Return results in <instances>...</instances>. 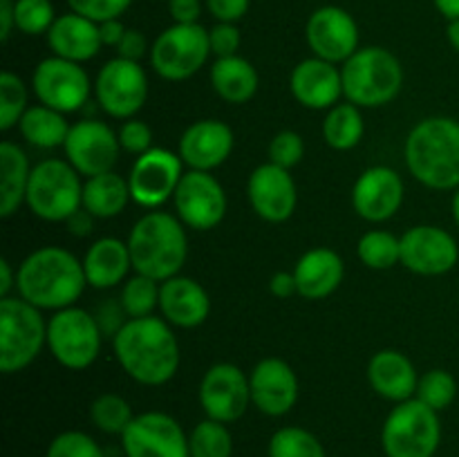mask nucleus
<instances>
[{
    "label": "nucleus",
    "instance_id": "f257e3e1",
    "mask_svg": "<svg viewBox=\"0 0 459 457\" xmlns=\"http://www.w3.org/2000/svg\"><path fill=\"white\" fill-rule=\"evenodd\" d=\"M112 349L121 370L148 388L169 384L179 370V341L161 316L128 318L112 339Z\"/></svg>",
    "mask_w": 459,
    "mask_h": 457
},
{
    "label": "nucleus",
    "instance_id": "f03ea898",
    "mask_svg": "<svg viewBox=\"0 0 459 457\" xmlns=\"http://www.w3.org/2000/svg\"><path fill=\"white\" fill-rule=\"evenodd\" d=\"M88 287L83 260L63 246H40L16 269V291L39 309L72 307Z\"/></svg>",
    "mask_w": 459,
    "mask_h": 457
},
{
    "label": "nucleus",
    "instance_id": "7ed1b4c3",
    "mask_svg": "<svg viewBox=\"0 0 459 457\" xmlns=\"http://www.w3.org/2000/svg\"><path fill=\"white\" fill-rule=\"evenodd\" d=\"M403 160L412 177L433 191L459 188V121L426 116L408 133Z\"/></svg>",
    "mask_w": 459,
    "mask_h": 457
},
{
    "label": "nucleus",
    "instance_id": "20e7f679",
    "mask_svg": "<svg viewBox=\"0 0 459 457\" xmlns=\"http://www.w3.org/2000/svg\"><path fill=\"white\" fill-rule=\"evenodd\" d=\"M133 272L164 282L182 272L188 255V237L178 215L148 211L133 224L128 236Z\"/></svg>",
    "mask_w": 459,
    "mask_h": 457
},
{
    "label": "nucleus",
    "instance_id": "39448f33",
    "mask_svg": "<svg viewBox=\"0 0 459 457\" xmlns=\"http://www.w3.org/2000/svg\"><path fill=\"white\" fill-rule=\"evenodd\" d=\"M345 101L359 108H381L397 99L403 88V67L390 49L359 47L341 65Z\"/></svg>",
    "mask_w": 459,
    "mask_h": 457
},
{
    "label": "nucleus",
    "instance_id": "423d86ee",
    "mask_svg": "<svg viewBox=\"0 0 459 457\" xmlns=\"http://www.w3.org/2000/svg\"><path fill=\"white\" fill-rule=\"evenodd\" d=\"M40 312L21 296L0 298V370L4 375L30 367L48 345V321Z\"/></svg>",
    "mask_w": 459,
    "mask_h": 457
},
{
    "label": "nucleus",
    "instance_id": "0eeeda50",
    "mask_svg": "<svg viewBox=\"0 0 459 457\" xmlns=\"http://www.w3.org/2000/svg\"><path fill=\"white\" fill-rule=\"evenodd\" d=\"M25 206L45 222H67L83 209V182L67 160H43L31 168Z\"/></svg>",
    "mask_w": 459,
    "mask_h": 457
},
{
    "label": "nucleus",
    "instance_id": "6e6552de",
    "mask_svg": "<svg viewBox=\"0 0 459 457\" xmlns=\"http://www.w3.org/2000/svg\"><path fill=\"white\" fill-rule=\"evenodd\" d=\"M442 444L439 412L412 397L394 403L381 428L385 457H435Z\"/></svg>",
    "mask_w": 459,
    "mask_h": 457
},
{
    "label": "nucleus",
    "instance_id": "1a4fd4ad",
    "mask_svg": "<svg viewBox=\"0 0 459 457\" xmlns=\"http://www.w3.org/2000/svg\"><path fill=\"white\" fill-rule=\"evenodd\" d=\"M103 332L94 314L83 307L58 309L48 321V348L67 370H85L101 354Z\"/></svg>",
    "mask_w": 459,
    "mask_h": 457
},
{
    "label": "nucleus",
    "instance_id": "9d476101",
    "mask_svg": "<svg viewBox=\"0 0 459 457\" xmlns=\"http://www.w3.org/2000/svg\"><path fill=\"white\" fill-rule=\"evenodd\" d=\"M211 56L209 30L197 25L166 27L151 45V67L164 81H186L206 65Z\"/></svg>",
    "mask_w": 459,
    "mask_h": 457
},
{
    "label": "nucleus",
    "instance_id": "9b49d317",
    "mask_svg": "<svg viewBox=\"0 0 459 457\" xmlns=\"http://www.w3.org/2000/svg\"><path fill=\"white\" fill-rule=\"evenodd\" d=\"M94 99L112 119H133L148 99V74L142 63L121 56L103 63L94 79Z\"/></svg>",
    "mask_w": 459,
    "mask_h": 457
},
{
    "label": "nucleus",
    "instance_id": "f8f14e48",
    "mask_svg": "<svg viewBox=\"0 0 459 457\" xmlns=\"http://www.w3.org/2000/svg\"><path fill=\"white\" fill-rule=\"evenodd\" d=\"M31 92L39 103L67 115L85 108L90 94L94 92V83H90L88 72L81 63L52 54L31 72Z\"/></svg>",
    "mask_w": 459,
    "mask_h": 457
},
{
    "label": "nucleus",
    "instance_id": "ddd939ff",
    "mask_svg": "<svg viewBox=\"0 0 459 457\" xmlns=\"http://www.w3.org/2000/svg\"><path fill=\"white\" fill-rule=\"evenodd\" d=\"M184 177V161L179 152L169 148H151L134 160L128 173L130 195L134 204L157 211L170 200Z\"/></svg>",
    "mask_w": 459,
    "mask_h": 457
},
{
    "label": "nucleus",
    "instance_id": "4468645a",
    "mask_svg": "<svg viewBox=\"0 0 459 457\" xmlns=\"http://www.w3.org/2000/svg\"><path fill=\"white\" fill-rule=\"evenodd\" d=\"M63 152L79 175L94 177V175L110 173L121 155L119 134L106 121L81 119L72 124L63 143Z\"/></svg>",
    "mask_w": 459,
    "mask_h": 457
},
{
    "label": "nucleus",
    "instance_id": "2eb2a0df",
    "mask_svg": "<svg viewBox=\"0 0 459 457\" xmlns=\"http://www.w3.org/2000/svg\"><path fill=\"white\" fill-rule=\"evenodd\" d=\"M126 457H191L188 435L175 417L160 410L134 415L121 435Z\"/></svg>",
    "mask_w": 459,
    "mask_h": 457
},
{
    "label": "nucleus",
    "instance_id": "dca6fc26",
    "mask_svg": "<svg viewBox=\"0 0 459 457\" xmlns=\"http://www.w3.org/2000/svg\"><path fill=\"white\" fill-rule=\"evenodd\" d=\"M175 211L184 227L195 231L215 228L227 215V193L213 173L186 170L173 195Z\"/></svg>",
    "mask_w": 459,
    "mask_h": 457
},
{
    "label": "nucleus",
    "instance_id": "f3484780",
    "mask_svg": "<svg viewBox=\"0 0 459 457\" xmlns=\"http://www.w3.org/2000/svg\"><path fill=\"white\" fill-rule=\"evenodd\" d=\"M197 394L209 419L233 424L251 406L249 375L233 363H215L202 376Z\"/></svg>",
    "mask_w": 459,
    "mask_h": 457
},
{
    "label": "nucleus",
    "instance_id": "a211bd4d",
    "mask_svg": "<svg viewBox=\"0 0 459 457\" xmlns=\"http://www.w3.org/2000/svg\"><path fill=\"white\" fill-rule=\"evenodd\" d=\"M402 264L420 276H444L459 260L457 240L442 227L417 224L402 237Z\"/></svg>",
    "mask_w": 459,
    "mask_h": 457
},
{
    "label": "nucleus",
    "instance_id": "6ab92c4d",
    "mask_svg": "<svg viewBox=\"0 0 459 457\" xmlns=\"http://www.w3.org/2000/svg\"><path fill=\"white\" fill-rule=\"evenodd\" d=\"M305 39L314 56L343 65L359 49V25L350 12L336 4H323L309 16Z\"/></svg>",
    "mask_w": 459,
    "mask_h": 457
},
{
    "label": "nucleus",
    "instance_id": "aec40b11",
    "mask_svg": "<svg viewBox=\"0 0 459 457\" xmlns=\"http://www.w3.org/2000/svg\"><path fill=\"white\" fill-rule=\"evenodd\" d=\"M247 197L258 218H263L264 222L281 224L294 215L299 204V188L290 170L267 161L249 175Z\"/></svg>",
    "mask_w": 459,
    "mask_h": 457
},
{
    "label": "nucleus",
    "instance_id": "412c9836",
    "mask_svg": "<svg viewBox=\"0 0 459 457\" xmlns=\"http://www.w3.org/2000/svg\"><path fill=\"white\" fill-rule=\"evenodd\" d=\"M403 186L402 175L390 166H370L359 175L352 186V206L366 222H385L402 209Z\"/></svg>",
    "mask_w": 459,
    "mask_h": 457
},
{
    "label": "nucleus",
    "instance_id": "4be33fe9",
    "mask_svg": "<svg viewBox=\"0 0 459 457\" xmlns=\"http://www.w3.org/2000/svg\"><path fill=\"white\" fill-rule=\"evenodd\" d=\"M251 403L267 417H282L299 401V376L278 357L255 363L249 375Z\"/></svg>",
    "mask_w": 459,
    "mask_h": 457
},
{
    "label": "nucleus",
    "instance_id": "5701e85b",
    "mask_svg": "<svg viewBox=\"0 0 459 457\" xmlns=\"http://www.w3.org/2000/svg\"><path fill=\"white\" fill-rule=\"evenodd\" d=\"M236 137L231 125L220 119H200L188 125L179 137V157L188 170L213 173L231 157Z\"/></svg>",
    "mask_w": 459,
    "mask_h": 457
},
{
    "label": "nucleus",
    "instance_id": "b1692460",
    "mask_svg": "<svg viewBox=\"0 0 459 457\" xmlns=\"http://www.w3.org/2000/svg\"><path fill=\"white\" fill-rule=\"evenodd\" d=\"M290 88L300 106L309 110H330L343 97L341 67L318 56L303 58L291 70Z\"/></svg>",
    "mask_w": 459,
    "mask_h": 457
},
{
    "label": "nucleus",
    "instance_id": "393cba45",
    "mask_svg": "<svg viewBox=\"0 0 459 457\" xmlns=\"http://www.w3.org/2000/svg\"><path fill=\"white\" fill-rule=\"evenodd\" d=\"M160 312L161 318L173 327L193 330L209 318L211 298L200 282L178 273V276L161 282Z\"/></svg>",
    "mask_w": 459,
    "mask_h": 457
},
{
    "label": "nucleus",
    "instance_id": "a878e982",
    "mask_svg": "<svg viewBox=\"0 0 459 457\" xmlns=\"http://www.w3.org/2000/svg\"><path fill=\"white\" fill-rule=\"evenodd\" d=\"M45 36H48V45L54 56L67 58V61L74 63L90 61L103 47L99 22L74 12L56 16V21H54V25L49 27Z\"/></svg>",
    "mask_w": 459,
    "mask_h": 457
},
{
    "label": "nucleus",
    "instance_id": "bb28decb",
    "mask_svg": "<svg viewBox=\"0 0 459 457\" xmlns=\"http://www.w3.org/2000/svg\"><path fill=\"white\" fill-rule=\"evenodd\" d=\"M368 381L379 397L402 403L415 397L420 376L406 354L399 349H379L368 363Z\"/></svg>",
    "mask_w": 459,
    "mask_h": 457
},
{
    "label": "nucleus",
    "instance_id": "cd10ccee",
    "mask_svg": "<svg viewBox=\"0 0 459 457\" xmlns=\"http://www.w3.org/2000/svg\"><path fill=\"white\" fill-rule=\"evenodd\" d=\"M345 276L343 258L330 246L305 251L294 267L299 296L307 300H323L334 294Z\"/></svg>",
    "mask_w": 459,
    "mask_h": 457
},
{
    "label": "nucleus",
    "instance_id": "c85d7f7f",
    "mask_svg": "<svg viewBox=\"0 0 459 457\" xmlns=\"http://www.w3.org/2000/svg\"><path fill=\"white\" fill-rule=\"evenodd\" d=\"M133 269L128 242L119 237H99L90 245L83 255L85 280L94 289H110L128 280V273Z\"/></svg>",
    "mask_w": 459,
    "mask_h": 457
},
{
    "label": "nucleus",
    "instance_id": "c756f323",
    "mask_svg": "<svg viewBox=\"0 0 459 457\" xmlns=\"http://www.w3.org/2000/svg\"><path fill=\"white\" fill-rule=\"evenodd\" d=\"M31 168L30 157L16 142L0 143V218H12L25 204Z\"/></svg>",
    "mask_w": 459,
    "mask_h": 457
},
{
    "label": "nucleus",
    "instance_id": "7c9ffc66",
    "mask_svg": "<svg viewBox=\"0 0 459 457\" xmlns=\"http://www.w3.org/2000/svg\"><path fill=\"white\" fill-rule=\"evenodd\" d=\"M211 85H213L215 94L222 101L240 106V103L251 101L258 92L260 76L255 72L254 63L247 61L245 56L236 54V56L215 58L211 65Z\"/></svg>",
    "mask_w": 459,
    "mask_h": 457
},
{
    "label": "nucleus",
    "instance_id": "2f4dec72",
    "mask_svg": "<svg viewBox=\"0 0 459 457\" xmlns=\"http://www.w3.org/2000/svg\"><path fill=\"white\" fill-rule=\"evenodd\" d=\"M130 200L133 195H130L128 177H121L115 170L94 175L83 182V209L94 218H117L124 213Z\"/></svg>",
    "mask_w": 459,
    "mask_h": 457
},
{
    "label": "nucleus",
    "instance_id": "473e14b6",
    "mask_svg": "<svg viewBox=\"0 0 459 457\" xmlns=\"http://www.w3.org/2000/svg\"><path fill=\"white\" fill-rule=\"evenodd\" d=\"M72 125L67 124L65 115L52 108L43 106V103H36L25 110V115L18 121V130H21L22 139H25L30 146L43 148H63L65 143L67 133H70Z\"/></svg>",
    "mask_w": 459,
    "mask_h": 457
},
{
    "label": "nucleus",
    "instance_id": "72a5a7b5",
    "mask_svg": "<svg viewBox=\"0 0 459 457\" xmlns=\"http://www.w3.org/2000/svg\"><path fill=\"white\" fill-rule=\"evenodd\" d=\"M363 133H366V124H363L361 108L350 101L336 103L323 119V139L334 151L343 152L357 148Z\"/></svg>",
    "mask_w": 459,
    "mask_h": 457
},
{
    "label": "nucleus",
    "instance_id": "f704fd0d",
    "mask_svg": "<svg viewBox=\"0 0 459 457\" xmlns=\"http://www.w3.org/2000/svg\"><path fill=\"white\" fill-rule=\"evenodd\" d=\"M357 254L368 269L385 272V269L402 263V240L394 233L375 228V231H368L359 237Z\"/></svg>",
    "mask_w": 459,
    "mask_h": 457
},
{
    "label": "nucleus",
    "instance_id": "c9c22d12",
    "mask_svg": "<svg viewBox=\"0 0 459 457\" xmlns=\"http://www.w3.org/2000/svg\"><path fill=\"white\" fill-rule=\"evenodd\" d=\"M269 457H327L321 439L300 426H282L272 435L267 446Z\"/></svg>",
    "mask_w": 459,
    "mask_h": 457
},
{
    "label": "nucleus",
    "instance_id": "e433bc0d",
    "mask_svg": "<svg viewBox=\"0 0 459 457\" xmlns=\"http://www.w3.org/2000/svg\"><path fill=\"white\" fill-rule=\"evenodd\" d=\"M188 448H191V457H231L233 435L229 424L206 417L188 433Z\"/></svg>",
    "mask_w": 459,
    "mask_h": 457
},
{
    "label": "nucleus",
    "instance_id": "4c0bfd02",
    "mask_svg": "<svg viewBox=\"0 0 459 457\" xmlns=\"http://www.w3.org/2000/svg\"><path fill=\"white\" fill-rule=\"evenodd\" d=\"M160 287L161 282L152 280V278L134 273L121 287L119 303L128 318H146L152 316L157 307H160Z\"/></svg>",
    "mask_w": 459,
    "mask_h": 457
},
{
    "label": "nucleus",
    "instance_id": "58836bf2",
    "mask_svg": "<svg viewBox=\"0 0 459 457\" xmlns=\"http://www.w3.org/2000/svg\"><path fill=\"white\" fill-rule=\"evenodd\" d=\"M90 419L97 426L101 433L106 435H124V430L128 428L130 421L134 419L133 408L126 401L121 394L117 392H103L90 406Z\"/></svg>",
    "mask_w": 459,
    "mask_h": 457
},
{
    "label": "nucleus",
    "instance_id": "ea45409f",
    "mask_svg": "<svg viewBox=\"0 0 459 457\" xmlns=\"http://www.w3.org/2000/svg\"><path fill=\"white\" fill-rule=\"evenodd\" d=\"M415 397L420 399L421 403H426L429 408H433V410H446L457 397L455 376L448 370H442V367L424 372V375L420 376V384H417Z\"/></svg>",
    "mask_w": 459,
    "mask_h": 457
},
{
    "label": "nucleus",
    "instance_id": "a19ab883",
    "mask_svg": "<svg viewBox=\"0 0 459 457\" xmlns=\"http://www.w3.org/2000/svg\"><path fill=\"white\" fill-rule=\"evenodd\" d=\"M27 85L13 72L0 74V130L7 133L13 125H18L21 116L27 110Z\"/></svg>",
    "mask_w": 459,
    "mask_h": 457
},
{
    "label": "nucleus",
    "instance_id": "79ce46f5",
    "mask_svg": "<svg viewBox=\"0 0 459 457\" xmlns=\"http://www.w3.org/2000/svg\"><path fill=\"white\" fill-rule=\"evenodd\" d=\"M54 21L52 0H16V30L25 36L48 34Z\"/></svg>",
    "mask_w": 459,
    "mask_h": 457
},
{
    "label": "nucleus",
    "instance_id": "37998d69",
    "mask_svg": "<svg viewBox=\"0 0 459 457\" xmlns=\"http://www.w3.org/2000/svg\"><path fill=\"white\" fill-rule=\"evenodd\" d=\"M45 457H106V453L83 430H63L49 442Z\"/></svg>",
    "mask_w": 459,
    "mask_h": 457
},
{
    "label": "nucleus",
    "instance_id": "c03bdc74",
    "mask_svg": "<svg viewBox=\"0 0 459 457\" xmlns=\"http://www.w3.org/2000/svg\"><path fill=\"white\" fill-rule=\"evenodd\" d=\"M269 161L281 168H294L296 164H300L305 155V142L296 130H281L278 134H273V139L269 142Z\"/></svg>",
    "mask_w": 459,
    "mask_h": 457
},
{
    "label": "nucleus",
    "instance_id": "a18cd8bd",
    "mask_svg": "<svg viewBox=\"0 0 459 457\" xmlns=\"http://www.w3.org/2000/svg\"><path fill=\"white\" fill-rule=\"evenodd\" d=\"M65 3L70 12L81 13L101 25V22L121 18V13H126V9L133 4V0H65Z\"/></svg>",
    "mask_w": 459,
    "mask_h": 457
},
{
    "label": "nucleus",
    "instance_id": "49530a36",
    "mask_svg": "<svg viewBox=\"0 0 459 457\" xmlns=\"http://www.w3.org/2000/svg\"><path fill=\"white\" fill-rule=\"evenodd\" d=\"M117 134H119L121 151L130 152V155L139 157L152 148L151 125H148L146 121L137 119V116H133V119H126L124 124L119 125V130H117Z\"/></svg>",
    "mask_w": 459,
    "mask_h": 457
},
{
    "label": "nucleus",
    "instance_id": "de8ad7c7",
    "mask_svg": "<svg viewBox=\"0 0 459 457\" xmlns=\"http://www.w3.org/2000/svg\"><path fill=\"white\" fill-rule=\"evenodd\" d=\"M209 43L211 54H215V58L236 56L242 43L240 30L236 22H215L209 30Z\"/></svg>",
    "mask_w": 459,
    "mask_h": 457
},
{
    "label": "nucleus",
    "instance_id": "09e8293b",
    "mask_svg": "<svg viewBox=\"0 0 459 457\" xmlns=\"http://www.w3.org/2000/svg\"><path fill=\"white\" fill-rule=\"evenodd\" d=\"M126 316H128V314L124 312L119 300H106V303L99 305V309L94 312V318H97L103 336H110V339H115L117 332L126 325V321H128Z\"/></svg>",
    "mask_w": 459,
    "mask_h": 457
},
{
    "label": "nucleus",
    "instance_id": "8fccbe9b",
    "mask_svg": "<svg viewBox=\"0 0 459 457\" xmlns=\"http://www.w3.org/2000/svg\"><path fill=\"white\" fill-rule=\"evenodd\" d=\"M204 4L218 22H238L249 12L251 0H204Z\"/></svg>",
    "mask_w": 459,
    "mask_h": 457
},
{
    "label": "nucleus",
    "instance_id": "3c124183",
    "mask_svg": "<svg viewBox=\"0 0 459 457\" xmlns=\"http://www.w3.org/2000/svg\"><path fill=\"white\" fill-rule=\"evenodd\" d=\"M146 54H151L146 36H143L139 30H126L124 39H121V43L117 45V56L139 63Z\"/></svg>",
    "mask_w": 459,
    "mask_h": 457
},
{
    "label": "nucleus",
    "instance_id": "603ef678",
    "mask_svg": "<svg viewBox=\"0 0 459 457\" xmlns=\"http://www.w3.org/2000/svg\"><path fill=\"white\" fill-rule=\"evenodd\" d=\"M169 13L178 25H197L202 16V0H169Z\"/></svg>",
    "mask_w": 459,
    "mask_h": 457
},
{
    "label": "nucleus",
    "instance_id": "864d4df0",
    "mask_svg": "<svg viewBox=\"0 0 459 457\" xmlns=\"http://www.w3.org/2000/svg\"><path fill=\"white\" fill-rule=\"evenodd\" d=\"M269 291H272L276 298H290V296L299 294V287H296L294 272H276L269 278Z\"/></svg>",
    "mask_w": 459,
    "mask_h": 457
},
{
    "label": "nucleus",
    "instance_id": "5fc2aeb1",
    "mask_svg": "<svg viewBox=\"0 0 459 457\" xmlns=\"http://www.w3.org/2000/svg\"><path fill=\"white\" fill-rule=\"evenodd\" d=\"M16 30V0H0V40L7 43Z\"/></svg>",
    "mask_w": 459,
    "mask_h": 457
},
{
    "label": "nucleus",
    "instance_id": "6e6d98bb",
    "mask_svg": "<svg viewBox=\"0 0 459 457\" xmlns=\"http://www.w3.org/2000/svg\"><path fill=\"white\" fill-rule=\"evenodd\" d=\"M65 227L72 236H79V237L90 236V233H92V227H94V215L88 213L85 209H79L70 220H67Z\"/></svg>",
    "mask_w": 459,
    "mask_h": 457
},
{
    "label": "nucleus",
    "instance_id": "4d7b16f0",
    "mask_svg": "<svg viewBox=\"0 0 459 457\" xmlns=\"http://www.w3.org/2000/svg\"><path fill=\"white\" fill-rule=\"evenodd\" d=\"M126 30H128V27H126L124 22L119 21V18H115V21L101 22V25H99V31H101L103 47H106V45H108V47H115L117 49V45H119L121 39H124Z\"/></svg>",
    "mask_w": 459,
    "mask_h": 457
},
{
    "label": "nucleus",
    "instance_id": "13d9d810",
    "mask_svg": "<svg viewBox=\"0 0 459 457\" xmlns=\"http://www.w3.org/2000/svg\"><path fill=\"white\" fill-rule=\"evenodd\" d=\"M12 289H16V273H13L12 263L3 258L0 260V298L12 294Z\"/></svg>",
    "mask_w": 459,
    "mask_h": 457
},
{
    "label": "nucleus",
    "instance_id": "bf43d9fd",
    "mask_svg": "<svg viewBox=\"0 0 459 457\" xmlns=\"http://www.w3.org/2000/svg\"><path fill=\"white\" fill-rule=\"evenodd\" d=\"M433 4L446 21H457L459 18V0H433Z\"/></svg>",
    "mask_w": 459,
    "mask_h": 457
},
{
    "label": "nucleus",
    "instance_id": "052dcab7",
    "mask_svg": "<svg viewBox=\"0 0 459 457\" xmlns=\"http://www.w3.org/2000/svg\"><path fill=\"white\" fill-rule=\"evenodd\" d=\"M446 39H448V43H451V47L459 54V18L457 21H448Z\"/></svg>",
    "mask_w": 459,
    "mask_h": 457
},
{
    "label": "nucleus",
    "instance_id": "680f3d73",
    "mask_svg": "<svg viewBox=\"0 0 459 457\" xmlns=\"http://www.w3.org/2000/svg\"><path fill=\"white\" fill-rule=\"evenodd\" d=\"M453 218H455V224L459 227V188L453 195Z\"/></svg>",
    "mask_w": 459,
    "mask_h": 457
}]
</instances>
